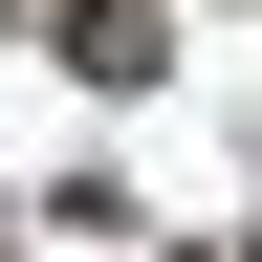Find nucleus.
Wrapping results in <instances>:
<instances>
[{"instance_id": "f257e3e1", "label": "nucleus", "mask_w": 262, "mask_h": 262, "mask_svg": "<svg viewBox=\"0 0 262 262\" xmlns=\"http://www.w3.org/2000/svg\"><path fill=\"white\" fill-rule=\"evenodd\" d=\"M44 44L88 66V88H153V66H175V22H153V0H44Z\"/></svg>"}]
</instances>
